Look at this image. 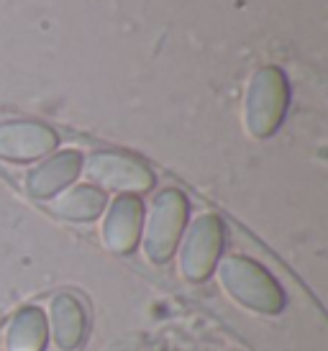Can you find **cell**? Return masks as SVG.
<instances>
[{"label":"cell","mask_w":328,"mask_h":351,"mask_svg":"<svg viewBox=\"0 0 328 351\" xmlns=\"http://www.w3.org/2000/svg\"><path fill=\"white\" fill-rule=\"evenodd\" d=\"M285 103V85L277 69H261L249 93V123L257 134H270L277 126Z\"/></svg>","instance_id":"1"},{"label":"cell","mask_w":328,"mask_h":351,"mask_svg":"<svg viewBox=\"0 0 328 351\" xmlns=\"http://www.w3.org/2000/svg\"><path fill=\"white\" fill-rule=\"evenodd\" d=\"M183 213L185 203L177 193L159 195V200L154 205V213H152V221H149V231H146V249H149V254L154 256L156 262L167 259L169 252H172L174 241L180 236Z\"/></svg>","instance_id":"2"},{"label":"cell","mask_w":328,"mask_h":351,"mask_svg":"<svg viewBox=\"0 0 328 351\" xmlns=\"http://www.w3.org/2000/svg\"><path fill=\"white\" fill-rule=\"evenodd\" d=\"M87 175L100 185L116 190H141L152 185V175L141 165L118 154H97L87 165Z\"/></svg>","instance_id":"3"},{"label":"cell","mask_w":328,"mask_h":351,"mask_svg":"<svg viewBox=\"0 0 328 351\" xmlns=\"http://www.w3.org/2000/svg\"><path fill=\"white\" fill-rule=\"evenodd\" d=\"M223 282L231 287L236 298H242L244 302H259L261 308H267V311L274 308L267 298L280 302V295L272 287L270 280L264 277V272L246 262H239V259H231L229 264H223Z\"/></svg>","instance_id":"4"},{"label":"cell","mask_w":328,"mask_h":351,"mask_svg":"<svg viewBox=\"0 0 328 351\" xmlns=\"http://www.w3.org/2000/svg\"><path fill=\"white\" fill-rule=\"evenodd\" d=\"M54 147V134L44 126H3L0 128V154L10 159H31Z\"/></svg>","instance_id":"5"},{"label":"cell","mask_w":328,"mask_h":351,"mask_svg":"<svg viewBox=\"0 0 328 351\" xmlns=\"http://www.w3.org/2000/svg\"><path fill=\"white\" fill-rule=\"evenodd\" d=\"M215 249H218V223L213 218H200L185 246L183 269H187V274L193 277H203L215 256Z\"/></svg>","instance_id":"6"},{"label":"cell","mask_w":328,"mask_h":351,"mask_svg":"<svg viewBox=\"0 0 328 351\" xmlns=\"http://www.w3.org/2000/svg\"><path fill=\"white\" fill-rule=\"evenodd\" d=\"M141 226V205L134 197H124L113 205L106 226V241L116 252H128L134 246Z\"/></svg>","instance_id":"7"},{"label":"cell","mask_w":328,"mask_h":351,"mask_svg":"<svg viewBox=\"0 0 328 351\" xmlns=\"http://www.w3.org/2000/svg\"><path fill=\"white\" fill-rule=\"evenodd\" d=\"M80 169V159L78 154H62L57 159H51L49 165L39 167L34 175H31L29 185H31V193L34 195H49V193H54L57 187L67 185L72 177L78 175Z\"/></svg>","instance_id":"8"},{"label":"cell","mask_w":328,"mask_h":351,"mask_svg":"<svg viewBox=\"0 0 328 351\" xmlns=\"http://www.w3.org/2000/svg\"><path fill=\"white\" fill-rule=\"evenodd\" d=\"M44 343V321L36 311H23L10 333L13 351H36Z\"/></svg>","instance_id":"9"},{"label":"cell","mask_w":328,"mask_h":351,"mask_svg":"<svg viewBox=\"0 0 328 351\" xmlns=\"http://www.w3.org/2000/svg\"><path fill=\"white\" fill-rule=\"evenodd\" d=\"M100 208H103V197L90 187L72 190L69 195L54 203V210L62 215H69V218H93V215H97Z\"/></svg>","instance_id":"10"},{"label":"cell","mask_w":328,"mask_h":351,"mask_svg":"<svg viewBox=\"0 0 328 351\" xmlns=\"http://www.w3.org/2000/svg\"><path fill=\"white\" fill-rule=\"evenodd\" d=\"M57 339L59 343H65V346H72V343L78 341L80 336V313H78V305L65 298V300H57Z\"/></svg>","instance_id":"11"}]
</instances>
